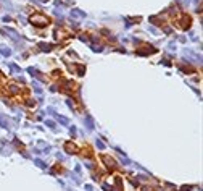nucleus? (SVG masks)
<instances>
[{
    "instance_id": "obj_13",
    "label": "nucleus",
    "mask_w": 203,
    "mask_h": 191,
    "mask_svg": "<svg viewBox=\"0 0 203 191\" xmlns=\"http://www.w3.org/2000/svg\"><path fill=\"white\" fill-rule=\"evenodd\" d=\"M97 148H98V149H105V144L102 143L100 139H97Z\"/></svg>"
},
{
    "instance_id": "obj_1",
    "label": "nucleus",
    "mask_w": 203,
    "mask_h": 191,
    "mask_svg": "<svg viewBox=\"0 0 203 191\" xmlns=\"http://www.w3.org/2000/svg\"><path fill=\"white\" fill-rule=\"evenodd\" d=\"M29 21L32 24H36V26H47L48 24V18L44 16V15H32Z\"/></svg>"
},
{
    "instance_id": "obj_4",
    "label": "nucleus",
    "mask_w": 203,
    "mask_h": 191,
    "mask_svg": "<svg viewBox=\"0 0 203 191\" xmlns=\"http://www.w3.org/2000/svg\"><path fill=\"white\" fill-rule=\"evenodd\" d=\"M103 162L107 164V167L110 168V170H113V168L116 167V162H114L111 157H108V155H103Z\"/></svg>"
},
{
    "instance_id": "obj_10",
    "label": "nucleus",
    "mask_w": 203,
    "mask_h": 191,
    "mask_svg": "<svg viewBox=\"0 0 203 191\" xmlns=\"http://www.w3.org/2000/svg\"><path fill=\"white\" fill-rule=\"evenodd\" d=\"M86 125H87V128H89V130H92V128H94V122H92V117H90V115H87V117H86Z\"/></svg>"
},
{
    "instance_id": "obj_5",
    "label": "nucleus",
    "mask_w": 203,
    "mask_h": 191,
    "mask_svg": "<svg viewBox=\"0 0 203 191\" xmlns=\"http://www.w3.org/2000/svg\"><path fill=\"white\" fill-rule=\"evenodd\" d=\"M65 149L68 151L69 154H76L77 151H79V149H77V146H74L73 143H66V144H65Z\"/></svg>"
},
{
    "instance_id": "obj_11",
    "label": "nucleus",
    "mask_w": 203,
    "mask_h": 191,
    "mask_svg": "<svg viewBox=\"0 0 203 191\" xmlns=\"http://www.w3.org/2000/svg\"><path fill=\"white\" fill-rule=\"evenodd\" d=\"M32 87H34V91H36L37 94H40V92H42V87H40V84H39L37 81H34V83H32Z\"/></svg>"
},
{
    "instance_id": "obj_12",
    "label": "nucleus",
    "mask_w": 203,
    "mask_h": 191,
    "mask_svg": "<svg viewBox=\"0 0 203 191\" xmlns=\"http://www.w3.org/2000/svg\"><path fill=\"white\" fill-rule=\"evenodd\" d=\"M34 162H36V165H39L40 168H45V164H44L42 160H39V159H36V160H34Z\"/></svg>"
},
{
    "instance_id": "obj_9",
    "label": "nucleus",
    "mask_w": 203,
    "mask_h": 191,
    "mask_svg": "<svg viewBox=\"0 0 203 191\" xmlns=\"http://www.w3.org/2000/svg\"><path fill=\"white\" fill-rule=\"evenodd\" d=\"M0 54H2V55H5V57H8V55H11V50H10L8 47L2 46V47H0Z\"/></svg>"
},
{
    "instance_id": "obj_14",
    "label": "nucleus",
    "mask_w": 203,
    "mask_h": 191,
    "mask_svg": "<svg viewBox=\"0 0 203 191\" xmlns=\"http://www.w3.org/2000/svg\"><path fill=\"white\" fill-rule=\"evenodd\" d=\"M11 70H13L15 73H19V71H21V70H19V66H16V65H11Z\"/></svg>"
},
{
    "instance_id": "obj_2",
    "label": "nucleus",
    "mask_w": 203,
    "mask_h": 191,
    "mask_svg": "<svg viewBox=\"0 0 203 191\" xmlns=\"http://www.w3.org/2000/svg\"><path fill=\"white\" fill-rule=\"evenodd\" d=\"M3 31H5L7 34H10V37H11V39H15L16 42H21V41H23V39H21V36H19L18 33H16V31H13V29H10V28H5Z\"/></svg>"
},
{
    "instance_id": "obj_7",
    "label": "nucleus",
    "mask_w": 203,
    "mask_h": 191,
    "mask_svg": "<svg viewBox=\"0 0 203 191\" xmlns=\"http://www.w3.org/2000/svg\"><path fill=\"white\" fill-rule=\"evenodd\" d=\"M53 117H55L56 120H58V122H60V123H63V125H68V123H69V120H68V118H65V117H61V115H58V113H56V112L53 113Z\"/></svg>"
},
{
    "instance_id": "obj_6",
    "label": "nucleus",
    "mask_w": 203,
    "mask_h": 191,
    "mask_svg": "<svg viewBox=\"0 0 203 191\" xmlns=\"http://www.w3.org/2000/svg\"><path fill=\"white\" fill-rule=\"evenodd\" d=\"M0 126H3V128H10V118L5 117V115H0Z\"/></svg>"
},
{
    "instance_id": "obj_15",
    "label": "nucleus",
    "mask_w": 203,
    "mask_h": 191,
    "mask_svg": "<svg viewBox=\"0 0 203 191\" xmlns=\"http://www.w3.org/2000/svg\"><path fill=\"white\" fill-rule=\"evenodd\" d=\"M45 125H47V126H50V128H55V123H53V122H50V120H47V122H45Z\"/></svg>"
},
{
    "instance_id": "obj_3",
    "label": "nucleus",
    "mask_w": 203,
    "mask_h": 191,
    "mask_svg": "<svg viewBox=\"0 0 203 191\" xmlns=\"http://www.w3.org/2000/svg\"><path fill=\"white\" fill-rule=\"evenodd\" d=\"M69 16H71V18H76V20H82L84 16H86V13L82 10H71L69 11Z\"/></svg>"
},
{
    "instance_id": "obj_8",
    "label": "nucleus",
    "mask_w": 203,
    "mask_h": 191,
    "mask_svg": "<svg viewBox=\"0 0 203 191\" xmlns=\"http://www.w3.org/2000/svg\"><path fill=\"white\" fill-rule=\"evenodd\" d=\"M28 71H29V75H32L34 78H39V79H44V76H40V73H39V71H37L36 68H29Z\"/></svg>"
}]
</instances>
